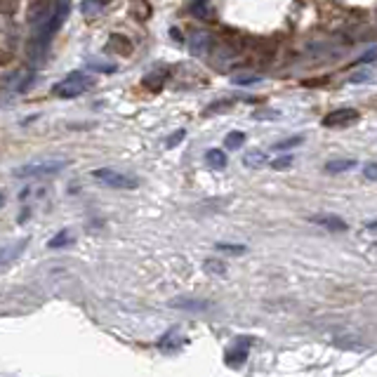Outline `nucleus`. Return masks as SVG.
<instances>
[{"mask_svg": "<svg viewBox=\"0 0 377 377\" xmlns=\"http://www.w3.org/2000/svg\"><path fill=\"white\" fill-rule=\"evenodd\" d=\"M173 307L177 309H208V302H196V300H175Z\"/></svg>", "mask_w": 377, "mask_h": 377, "instance_id": "obj_13", "label": "nucleus"}, {"mask_svg": "<svg viewBox=\"0 0 377 377\" xmlns=\"http://www.w3.org/2000/svg\"><path fill=\"white\" fill-rule=\"evenodd\" d=\"M184 130H177V133L173 135V137H170V139L168 142H165V146H168V148H173V146H177V144H180V142L182 139H184Z\"/></svg>", "mask_w": 377, "mask_h": 377, "instance_id": "obj_20", "label": "nucleus"}, {"mask_svg": "<svg viewBox=\"0 0 377 377\" xmlns=\"http://www.w3.org/2000/svg\"><path fill=\"white\" fill-rule=\"evenodd\" d=\"M309 222L323 226V229H328V231H347V222L337 215H325V213L323 215H309Z\"/></svg>", "mask_w": 377, "mask_h": 377, "instance_id": "obj_7", "label": "nucleus"}, {"mask_svg": "<svg viewBox=\"0 0 377 377\" xmlns=\"http://www.w3.org/2000/svg\"><path fill=\"white\" fill-rule=\"evenodd\" d=\"M93 85H95V78L85 76V73H71L68 78L55 85L52 95L61 97V99H73V97H81L88 93V90H93Z\"/></svg>", "mask_w": 377, "mask_h": 377, "instance_id": "obj_1", "label": "nucleus"}, {"mask_svg": "<svg viewBox=\"0 0 377 377\" xmlns=\"http://www.w3.org/2000/svg\"><path fill=\"white\" fill-rule=\"evenodd\" d=\"M95 180H99L102 184L111 186V188H137L142 184L137 177L128 175V173H118V170H111V168H99L95 170Z\"/></svg>", "mask_w": 377, "mask_h": 377, "instance_id": "obj_2", "label": "nucleus"}, {"mask_svg": "<svg viewBox=\"0 0 377 377\" xmlns=\"http://www.w3.org/2000/svg\"><path fill=\"white\" fill-rule=\"evenodd\" d=\"M248 347L250 345H243V340H238V345L233 347V349L226 351V365H233V368H238L245 358H248Z\"/></svg>", "mask_w": 377, "mask_h": 377, "instance_id": "obj_9", "label": "nucleus"}, {"mask_svg": "<svg viewBox=\"0 0 377 377\" xmlns=\"http://www.w3.org/2000/svg\"><path fill=\"white\" fill-rule=\"evenodd\" d=\"M365 177H368V180H375V177H377V173H375V163H368V165H365Z\"/></svg>", "mask_w": 377, "mask_h": 377, "instance_id": "obj_21", "label": "nucleus"}, {"mask_svg": "<svg viewBox=\"0 0 377 377\" xmlns=\"http://www.w3.org/2000/svg\"><path fill=\"white\" fill-rule=\"evenodd\" d=\"M354 165H356V161H351V158H337V161L325 163V173H330V175L347 173V170H351Z\"/></svg>", "mask_w": 377, "mask_h": 377, "instance_id": "obj_10", "label": "nucleus"}, {"mask_svg": "<svg viewBox=\"0 0 377 377\" xmlns=\"http://www.w3.org/2000/svg\"><path fill=\"white\" fill-rule=\"evenodd\" d=\"M358 121V111L356 108H342V111L330 113L323 121L325 128H345V125H351Z\"/></svg>", "mask_w": 377, "mask_h": 377, "instance_id": "obj_6", "label": "nucleus"}, {"mask_svg": "<svg viewBox=\"0 0 377 377\" xmlns=\"http://www.w3.org/2000/svg\"><path fill=\"white\" fill-rule=\"evenodd\" d=\"M213 36H210L208 31H193L191 38H188V50H191L193 57H205L210 55V50H213Z\"/></svg>", "mask_w": 377, "mask_h": 377, "instance_id": "obj_5", "label": "nucleus"}, {"mask_svg": "<svg viewBox=\"0 0 377 377\" xmlns=\"http://www.w3.org/2000/svg\"><path fill=\"white\" fill-rule=\"evenodd\" d=\"M0 203H5V196H3V193H0Z\"/></svg>", "mask_w": 377, "mask_h": 377, "instance_id": "obj_24", "label": "nucleus"}, {"mask_svg": "<svg viewBox=\"0 0 377 377\" xmlns=\"http://www.w3.org/2000/svg\"><path fill=\"white\" fill-rule=\"evenodd\" d=\"M165 83V78H161V73H148L144 76V88L148 90H161Z\"/></svg>", "mask_w": 377, "mask_h": 377, "instance_id": "obj_14", "label": "nucleus"}, {"mask_svg": "<svg viewBox=\"0 0 377 377\" xmlns=\"http://www.w3.org/2000/svg\"><path fill=\"white\" fill-rule=\"evenodd\" d=\"M255 81H257V78H255V76H250V78H236V81H233V83L245 85V83H255Z\"/></svg>", "mask_w": 377, "mask_h": 377, "instance_id": "obj_23", "label": "nucleus"}, {"mask_svg": "<svg viewBox=\"0 0 377 377\" xmlns=\"http://www.w3.org/2000/svg\"><path fill=\"white\" fill-rule=\"evenodd\" d=\"M55 10H57V5H52L50 0H36V3H33L31 8H28V14H26L28 24L43 26L45 21H48L50 17L55 14Z\"/></svg>", "mask_w": 377, "mask_h": 377, "instance_id": "obj_4", "label": "nucleus"}, {"mask_svg": "<svg viewBox=\"0 0 377 377\" xmlns=\"http://www.w3.org/2000/svg\"><path fill=\"white\" fill-rule=\"evenodd\" d=\"M243 142H245V135L243 133H231L229 137L224 139V146L229 148V151H233V148H238V146H243Z\"/></svg>", "mask_w": 377, "mask_h": 377, "instance_id": "obj_15", "label": "nucleus"}, {"mask_svg": "<svg viewBox=\"0 0 377 377\" xmlns=\"http://www.w3.org/2000/svg\"><path fill=\"white\" fill-rule=\"evenodd\" d=\"M217 250L220 253H229V255H243L245 245H229V243H217Z\"/></svg>", "mask_w": 377, "mask_h": 377, "instance_id": "obj_16", "label": "nucleus"}, {"mask_svg": "<svg viewBox=\"0 0 377 377\" xmlns=\"http://www.w3.org/2000/svg\"><path fill=\"white\" fill-rule=\"evenodd\" d=\"M243 165H248V168H262V165H267V153H262V151H248L243 156Z\"/></svg>", "mask_w": 377, "mask_h": 377, "instance_id": "obj_12", "label": "nucleus"}, {"mask_svg": "<svg viewBox=\"0 0 377 377\" xmlns=\"http://www.w3.org/2000/svg\"><path fill=\"white\" fill-rule=\"evenodd\" d=\"M205 161H208L210 168L222 170V168L226 165V153H224V151H220V148H210L208 156H205Z\"/></svg>", "mask_w": 377, "mask_h": 377, "instance_id": "obj_11", "label": "nucleus"}, {"mask_svg": "<svg viewBox=\"0 0 377 377\" xmlns=\"http://www.w3.org/2000/svg\"><path fill=\"white\" fill-rule=\"evenodd\" d=\"M205 267H208V269H213V271H217V273H222V271H224V269H222V264H220V262H208V264H205Z\"/></svg>", "mask_w": 377, "mask_h": 377, "instance_id": "obj_22", "label": "nucleus"}, {"mask_svg": "<svg viewBox=\"0 0 377 377\" xmlns=\"http://www.w3.org/2000/svg\"><path fill=\"white\" fill-rule=\"evenodd\" d=\"M26 245H28V236L21 238V241H14L10 245H5V248H0V267H8L10 262H14L17 257L24 253Z\"/></svg>", "mask_w": 377, "mask_h": 377, "instance_id": "obj_8", "label": "nucleus"}, {"mask_svg": "<svg viewBox=\"0 0 377 377\" xmlns=\"http://www.w3.org/2000/svg\"><path fill=\"white\" fill-rule=\"evenodd\" d=\"M290 163H293V156H281V158H276V161H271V168L283 170V168H288Z\"/></svg>", "mask_w": 377, "mask_h": 377, "instance_id": "obj_19", "label": "nucleus"}, {"mask_svg": "<svg viewBox=\"0 0 377 377\" xmlns=\"http://www.w3.org/2000/svg\"><path fill=\"white\" fill-rule=\"evenodd\" d=\"M297 144H302V137H290V139L276 142V144H273V148H276V151H283V148H293Z\"/></svg>", "mask_w": 377, "mask_h": 377, "instance_id": "obj_17", "label": "nucleus"}, {"mask_svg": "<svg viewBox=\"0 0 377 377\" xmlns=\"http://www.w3.org/2000/svg\"><path fill=\"white\" fill-rule=\"evenodd\" d=\"M66 243H68V233L61 231V233H57L52 241L48 243V248H61V245H66Z\"/></svg>", "mask_w": 377, "mask_h": 377, "instance_id": "obj_18", "label": "nucleus"}, {"mask_svg": "<svg viewBox=\"0 0 377 377\" xmlns=\"http://www.w3.org/2000/svg\"><path fill=\"white\" fill-rule=\"evenodd\" d=\"M68 161H38V163H28L14 170L17 177H43V175H55L59 170H64Z\"/></svg>", "mask_w": 377, "mask_h": 377, "instance_id": "obj_3", "label": "nucleus"}]
</instances>
